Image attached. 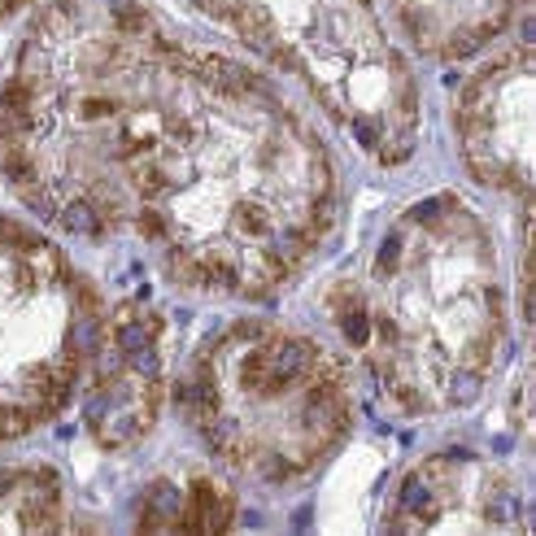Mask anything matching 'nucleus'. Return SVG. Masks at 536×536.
Returning a JSON list of instances; mask_svg holds the SVG:
<instances>
[{
    "mask_svg": "<svg viewBox=\"0 0 536 536\" xmlns=\"http://www.w3.org/2000/svg\"><path fill=\"white\" fill-rule=\"evenodd\" d=\"M236 214H240V227H245V231H253V236H267V231H270V227H267V214H262V210H249V206H240Z\"/></svg>",
    "mask_w": 536,
    "mask_h": 536,
    "instance_id": "obj_21",
    "label": "nucleus"
},
{
    "mask_svg": "<svg viewBox=\"0 0 536 536\" xmlns=\"http://www.w3.org/2000/svg\"><path fill=\"white\" fill-rule=\"evenodd\" d=\"M18 480H22L18 471H0V493H9V488H13Z\"/></svg>",
    "mask_w": 536,
    "mask_h": 536,
    "instance_id": "obj_25",
    "label": "nucleus"
},
{
    "mask_svg": "<svg viewBox=\"0 0 536 536\" xmlns=\"http://www.w3.org/2000/svg\"><path fill=\"white\" fill-rule=\"evenodd\" d=\"M109 4H113V13H122V9H131L136 0H109Z\"/></svg>",
    "mask_w": 536,
    "mask_h": 536,
    "instance_id": "obj_27",
    "label": "nucleus"
},
{
    "mask_svg": "<svg viewBox=\"0 0 536 536\" xmlns=\"http://www.w3.org/2000/svg\"><path fill=\"white\" fill-rule=\"evenodd\" d=\"M270 336H275V327H267V322H258V319H240L231 331H227L222 349H227V345H258V340H270Z\"/></svg>",
    "mask_w": 536,
    "mask_h": 536,
    "instance_id": "obj_7",
    "label": "nucleus"
},
{
    "mask_svg": "<svg viewBox=\"0 0 536 536\" xmlns=\"http://www.w3.org/2000/svg\"><path fill=\"white\" fill-rule=\"evenodd\" d=\"M35 428L31 423V410L27 406H0V440H18Z\"/></svg>",
    "mask_w": 536,
    "mask_h": 536,
    "instance_id": "obj_5",
    "label": "nucleus"
},
{
    "mask_svg": "<svg viewBox=\"0 0 536 536\" xmlns=\"http://www.w3.org/2000/svg\"><path fill=\"white\" fill-rule=\"evenodd\" d=\"M0 240H4V245H13V249H35V253H40V240H35L27 227L9 222V218H0Z\"/></svg>",
    "mask_w": 536,
    "mask_h": 536,
    "instance_id": "obj_15",
    "label": "nucleus"
},
{
    "mask_svg": "<svg viewBox=\"0 0 536 536\" xmlns=\"http://www.w3.org/2000/svg\"><path fill=\"white\" fill-rule=\"evenodd\" d=\"M376 149H379V161H384V166H401V161L415 153V131L406 127L397 140H384V144H376Z\"/></svg>",
    "mask_w": 536,
    "mask_h": 536,
    "instance_id": "obj_10",
    "label": "nucleus"
},
{
    "mask_svg": "<svg viewBox=\"0 0 536 536\" xmlns=\"http://www.w3.org/2000/svg\"><path fill=\"white\" fill-rule=\"evenodd\" d=\"M113 27H118L122 35H144V40H149V31H153V18H149V9L131 4V9L113 13Z\"/></svg>",
    "mask_w": 536,
    "mask_h": 536,
    "instance_id": "obj_9",
    "label": "nucleus"
},
{
    "mask_svg": "<svg viewBox=\"0 0 536 536\" xmlns=\"http://www.w3.org/2000/svg\"><path fill=\"white\" fill-rule=\"evenodd\" d=\"M166 270H170L175 279H183V284H197V288H201L206 262H201L197 253H170V258H166Z\"/></svg>",
    "mask_w": 536,
    "mask_h": 536,
    "instance_id": "obj_8",
    "label": "nucleus"
},
{
    "mask_svg": "<svg viewBox=\"0 0 536 536\" xmlns=\"http://www.w3.org/2000/svg\"><path fill=\"white\" fill-rule=\"evenodd\" d=\"M353 140H358V144H367V149H376V144H379V127H376V122H367V118H358V122H353Z\"/></svg>",
    "mask_w": 536,
    "mask_h": 536,
    "instance_id": "obj_22",
    "label": "nucleus"
},
{
    "mask_svg": "<svg viewBox=\"0 0 536 536\" xmlns=\"http://www.w3.org/2000/svg\"><path fill=\"white\" fill-rule=\"evenodd\" d=\"M401 267V236L392 231L384 245H379V258H376V270L379 275H388V270H397Z\"/></svg>",
    "mask_w": 536,
    "mask_h": 536,
    "instance_id": "obj_16",
    "label": "nucleus"
},
{
    "mask_svg": "<svg viewBox=\"0 0 536 536\" xmlns=\"http://www.w3.org/2000/svg\"><path fill=\"white\" fill-rule=\"evenodd\" d=\"M140 188H144L149 197H158V192L170 188V175H166L161 166H144V170H140Z\"/></svg>",
    "mask_w": 536,
    "mask_h": 536,
    "instance_id": "obj_19",
    "label": "nucleus"
},
{
    "mask_svg": "<svg viewBox=\"0 0 536 536\" xmlns=\"http://www.w3.org/2000/svg\"><path fill=\"white\" fill-rule=\"evenodd\" d=\"M319 362H322V349L315 340H306V336H275L270 367H275V376L284 379V388L288 384H306L319 371Z\"/></svg>",
    "mask_w": 536,
    "mask_h": 536,
    "instance_id": "obj_1",
    "label": "nucleus"
},
{
    "mask_svg": "<svg viewBox=\"0 0 536 536\" xmlns=\"http://www.w3.org/2000/svg\"><path fill=\"white\" fill-rule=\"evenodd\" d=\"M480 44H484L480 27H471V31H454V35H449V53H454V57H467V53H476Z\"/></svg>",
    "mask_w": 536,
    "mask_h": 536,
    "instance_id": "obj_17",
    "label": "nucleus"
},
{
    "mask_svg": "<svg viewBox=\"0 0 536 536\" xmlns=\"http://www.w3.org/2000/svg\"><path fill=\"white\" fill-rule=\"evenodd\" d=\"M480 384H484L480 371H471V367H467V371H458V376L449 379V401H462V406H467V401H476V397H480Z\"/></svg>",
    "mask_w": 536,
    "mask_h": 536,
    "instance_id": "obj_11",
    "label": "nucleus"
},
{
    "mask_svg": "<svg viewBox=\"0 0 536 536\" xmlns=\"http://www.w3.org/2000/svg\"><path fill=\"white\" fill-rule=\"evenodd\" d=\"M497 331H501V327L484 331L480 340H471V345H467V362H471V371H484V367H488V358L497 353Z\"/></svg>",
    "mask_w": 536,
    "mask_h": 536,
    "instance_id": "obj_13",
    "label": "nucleus"
},
{
    "mask_svg": "<svg viewBox=\"0 0 536 536\" xmlns=\"http://www.w3.org/2000/svg\"><path fill=\"white\" fill-rule=\"evenodd\" d=\"M4 175H9V183H18V188L35 183V170H31V161H27V153H22L18 144L4 153Z\"/></svg>",
    "mask_w": 536,
    "mask_h": 536,
    "instance_id": "obj_12",
    "label": "nucleus"
},
{
    "mask_svg": "<svg viewBox=\"0 0 536 536\" xmlns=\"http://www.w3.org/2000/svg\"><path fill=\"white\" fill-rule=\"evenodd\" d=\"M445 206H449V201H428V206H415V210H410V218H415V222H436V214H440Z\"/></svg>",
    "mask_w": 536,
    "mask_h": 536,
    "instance_id": "obj_23",
    "label": "nucleus"
},
{
    "mask_svg": "<svg viewBox=\"0 0 536 536\" xmlns=\"http://www.w3.org/2000/svg\"><path fill=\"white\" fill-rule=\"evenodd\" d=\"M18 4H22V0H0V18H4V13H13Z\"/></svg>",
    "mask_w": 536,
    "mask_h": 536,
    "instance_id": "obj_26",
    "label": "nucleus"
},
{
    "mask_svg": "<svg viewBox=\"0 0 536 536\" xmlns=\"http://www.w3.org/2000/svg\"><path fill=\"white\" fill-rule=\"evenodd\" d=\"M428 506V484H423V476H406L401 480V497H397V510L401 515H419Z\"/></svg>",
    "mask_w": 536,
    "mask_h": 536,
    "instance_id": "obj_6",
    "label": "nucleus"
},
{
    "mask_svg": "<svg viewBox=\"0 0 536 536\" xmlns=\"http://www.w3.org/2000/svg\"><path fill=\"white\" fill-rule=\"evenodd\" d=\"M140 231H144L149 240H161V236H166V214H161L158 206H144V210H140Z\"/></svg>",
    "mask_w": 536,
    "mask_h": 536,
    "instance_id": "obj_18",
    "label": "nucleus"
},
{
    "mask_svg": "<svg viewBox=\"0 0 536 536\" xmlns=\"http://www.w3.org/2000/svg\"><path fill=\"white\" fill-rule=\"evenodd\" d=\"M131 358V371L140 379H161V358L153 353V345H144V349H136V353H127Z\"/></svg>",
    "mask_w": 536,
    "mask_h": 536,
    "instance_id": "obj_14",
    "label": "nucleus"
},
{
    "mask_svg": "<svg viewBox=\"0 0 536 536\" xmlns=\"http://www.w3.org/2000/svg\"><path fill=\"white\" fill-rule=\"evenodd\" d=\"M61 227L74 231V236H101L105 231V218H101V210L92 201H74V206L61 210Z\"/></svg>",
    "mask_w": 536,
    "mask_h": 536,
    "instance_id": "obj_3",
    "label": "nucleus"
},
{
    "mask_svg": "<svg viewBox=\"0 0 536 536\" xmlns=\"http://www.w3.org/2000/svg\"><path fill=\"white\" fill-rule=\"evenodd\" d=\"M206 275H201V288H222V292H240V275L231 262H218V258H201Z\"/></svg>",
    "mask_w": 536,
    "mask_h": 536,
    "instance_id": "obj_4",
    "label": "nucleus"
},
{
    "mask_svg": "<svg viewBox=\"0 0 536 536\" xmlns=\"http://www.w3.org/2000/svg\"><path fill=\"white\" fill-rule=\"evenodd\" d=\"M484 310L501 319V292H497V288H484Z\"/></svg>",
    "mask_w": 536,
    "mask_h": 536,
    "instance_id": "obj_24",
    "label": "nucleus"
},
{
    "mask_svg": "<svg viewBox=\"0 0 536 536\" xmlns=\"http://www.w3.org/2000/svg\"><path fill=\"white\" fill-rule=\"evenodd\" d=\"M161 331V322L149 315V319H127L113 327V349L118 353H136V349H144V345H153Z\"/></svg>",
    "mask_w": 536,
    "mask_h": 536,
    "instance_id": "obj_2",
    "label": "nucleus"
},
{
    "mask_svg": "<svg viewBox=\"0 0 536 536\" xmlns=\"http://www.w3.org/2000/svg\"><path fill=\"white\" fill-rule=\"evenodd\" d=\"M79 109H83V118H88V122H101V118H113V113H118V105H113L109 97H88Z\"/></svg>",
    "mask_w": 536,
    "mask_h": 536,
    "instance_id": "obj_20",
    "label": "nucleus"
}]
</instances>
